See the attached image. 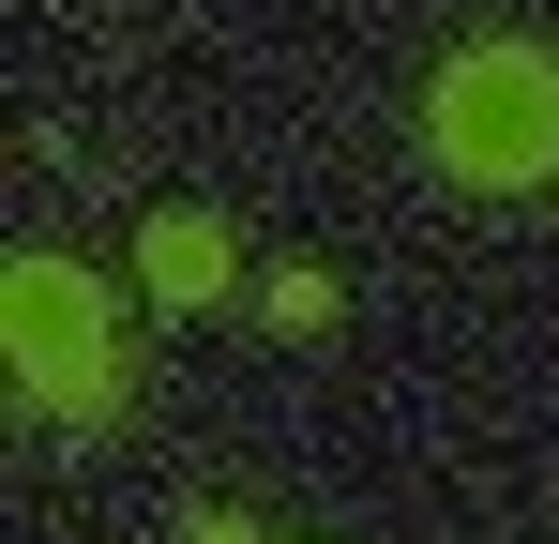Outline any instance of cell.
I'll use <instances>...</instances> for the list:
<instances>
[{"label": "cell", "instance_id": "6da1fadb", "mask_svg": "<svg viewBox=\"0 0 559 544\" xmlns=\"http://www.w3.org/2000/svg\"><path fill=\"white\" fill-rule=\"evenodd\" d=\"M424 167L468 181V197H530L559 181V46L530 31H484L424 76Z\"/></svg>", "mask_w": 559, "mask_h": 544}, {"label": "cell", "instance_id": "7a4b0ae2", "mask_svg": "<svg viewBox=\"0 0 559 544\" xmlns=\"http://www.w3.org/2000/svg\"><path fill=\"white\" fill-rule=\"evenodd\" d=\"M0 333H15V393H31L46 439H106L136 409V348H121V318H106V287L76 258H15L0 272Z\"/></svg>", "mask_w": 559, "mask_h": 544}, {"label": "cell", "instance_id": "3957f363", "mask_svg": "<svg viewBox=\"0 0 559 544\" xmlns=\"http://www.w3.org/2000/svg\"><path fill=\"white\" fill-rule=\"evenodd\" d=\"M227 272H242V243H227L212 212H152V227H136V287H152V303H227Z\"/></svg>", "mask_w": 559, "mask_h": 544}, {"label": "cell", "instance_id": "277c9868", "mask_svg": "<svg viewBox=\"0 0 559 544\" xmlns=\"http://www.w3.org/2000/svg\"><path fill=\"white\" fill-rule=\"evenodd\" d=\"M258 318H273V333H333V272H273Z\"/></svg>", "mask_w": 559, "mask_h": 544}, {"label": "cell", "instance_id": "5b68a950", "mask_svg": "<svg viewBox=\"0 0 559 544\" xmlns=\"http://www.w3.org/2000/svg\"><path fill=\"white\" fill-rule=\"evenodd\" d=\"M182 544H258V515H227V499H197V515H182Z\"/></svg>", "mask_w": 559, "mask_h": 544}]
</instances>
